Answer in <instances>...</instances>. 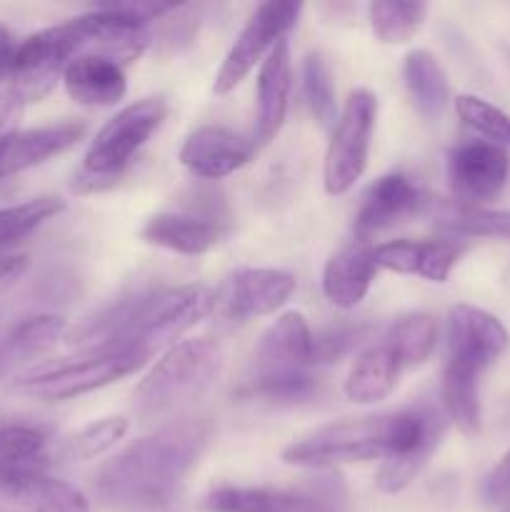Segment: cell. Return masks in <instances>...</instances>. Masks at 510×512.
I'll list each match as a JSON object with an SVG mask.
<instances>
[{"mask_svg":"<svg viewBox=\"0 0 510 512\" xmlns=\"http://www.w3.org/2000/svg\"><path fill=\"white\" fill-rule=\"evenodd\" d=\"M298 288L295 275L275 268H243L233 275L228 293V315L238 320L260 318L283 308Z\"/></svg>","mask_w":510,"mask_h":512,"instance_id":"cell-21","label":"cell"},{"mask_svg":"<svg viewBox=\"0 0 510 512\" xmlns=\"http://www.w3.org/2000/svg\"><path fill=\"white\" fill-rule=\"evenodd\" d=\"M85 130L88 128L80 120H63L40 128H15L0 135V180H8L68 153L85 138Z\"/></svg>","mask_w":510,"mask_h":512,"instance_id":"cell-15","label":"cell"},{"mask_svg":"<svg viewBox=\"0 0 510 512\" xmlns=\"http://www.w3.org/2000/svg\"><path fill=\"white\" fill-rule=\"evenodd\" d=\"M258 153L253 138L225 125H203L193 130L180 148V163L203 180H220L245 168Z\"/></svg>","mask_w":510,"mask_h":512,"instance_id":"cell-16","label":"cell"},{"mask_svg":"<svg viewBox=\"0 0 510 512\" xmlns=\"http://www.w3.org/2000/svg\"><path fill=\"white\" fill-rule=\"evenodd\" d=\"M65 320L60 315H30L20 320L8 338L3 340L5 353L10 360L15 358H38L48 353L60 338H65Z\"/></svg>","mask_w":510,"mask_h":512,"instance_id":"cell-30","label":"cell"},{"mask_svg":"<svg viewBox=\"0 0 510 512\" xmlns=\"http://www.w3.org/2000/svg\"><path fill=\"white\" fill-rule=\"evenodd\" d=\"M303 95L310 115L318 120L320 128L333 130L338 123V103H335L333 70L320 53H310L303 60Z\"/></svg>","mask_w":510,"mask_h":512,"instance_id":"cell-31","label":"cell"},{"mask_svg":"<svg viewBox=\"0 0 510 512\" xmlns=\"http://www.w3.org/2000/svg\"><path fill=\"white\" fill-rule=\"evenodd\" d=\"M508 343V328L488 310L460 303L448 313L440 400L445 418L460 433L478 435L483 428L480 378L508 350Z\"/></svg>","mask_w":510,"mask_h":512,"instance_id":"cell-3","label":"cell"},{"mask_svg":"<svg viewBox=\"0 0 510 512\" xmlns=\"http://www.w3.org/2000/svg\"><path fill=\"white\" fill-rule=\"evenodd\" d=\"M483 503L490 508H508L510 505V450L495 463L480 485Z\"/></svg>","mask_w":510,"mask_h":512,"instance_id":"cell-37","label":"cell"},{"mask_svg":"<svg viewBox=\"0 0 510 512\" xmlns=\"http://www.w3.org/2000/svg\"><path fill=\"white\" fill-rule=\"evenodd\" d=\"M448 185L463 208H483L510 178V155L488 140H465L448 155Z\"/></svg>","mask_w":510,"mask_h":512,"instance_id":"cell-12","label":"cell"},{"mask_svg":"<svg viewBox=\"0 0 510 512\" xmlns=\"http://www.w3.org/2000/svg\"><path fill=\"white\" fill-rule=\"evenodd\" d=\"M375 275H378V265H375L368 245H353V248L330 255L320 285H323V295L330 305L350 310L363 303Z\"/></svg>","mask_w":510,"mask_h":512,"instance_id":"cell-23","label":"cell"},{"mask_svg":"<svg viewBox=\"0 0 510 512\" xmlns=\"http://www.w3.org/2000/svg\"><path fill=\"white\" fill-rule=\"evenodd\" d=\"M128 428L130 423L123 415L103 418L98 423H88L68 440V455L73 460L100 458V455L108 453L110 448H115L125 438Z\"/></svg>","mask_w":510,"mask_h":512,"instance_id":"cell-35","label":"cell"},{"mask_svg":"<svg viewBox=\"0 0 510 512\" xmlns=\"http://www.w3.org/2000/svg\"><path fill=\"white\" fill-rule=\"evenodd\" d=\"M0 512H90L83 490L38 468H0Z\"/></svg>","mask_w":510,"mask_h":512,"instance_id":"cell-14","label":"cell"},{"mask_svg":"<svg viewBox=\"0 0 510 512\" xmlns=\"http://www.w3.org/2000/svg\"><path fill=\"white\" fill-rule=\"evenodd\" d=\"M140 235L148 245L170 253L203 255L218 245L220 228L213 220L193 213H158L143 225Z\"/></svg>","mask_w":510,"mask_h":512,"instance_id":"cell-24","label":"cell"},{"mask_svg":"<svg viewBox=\"0 0 510 512\" xmlns=\"http://www.w3.org/2000/svg\"><path fill=\"white\" fill-rule=\"evenodd\" d=\"M48 430L30 423H0V468H38Z\"/></svg>","mask_w":510,"mask_h":512,"instance_id":"cell-32","label":"cell"},{"mask_svg":"<svg viewBox=\"0 0 510 512\" xmlns=\"http://www.w3.org/2000/svg\"><path fill=\"white\" fill-rule=\"evenodd\" d=\"M23 108H25V105L20 103V100L15 98V95L10 93L8 88L0 93V135L15 130V125H18V118H20V113H23Z\"/></svg>","mask_w":510,"mask_h":512,"instance_id":"cell-38","label":"cell"},{"mask_svg":"<svg viewBox=\"0 0 510 512\" xmlns=\"http://www.w3.org/2000/svg\"><path fill=\"white\" fill-rule=\"evenodd\" d=\"M448 418L433 405L340 420L283 450V460L295 468L330 470L338 465L383 460L375 485L380 493H403L428 465L443 443Z\"/></svg>","mask_w":510,"mask_h":512,"instance_id":"cell-1","label":"cell"},{"mask_svg":"<svg viewBox=\"0 0 510 512\" xmlns=\"http://www.w3.org/2000/svg\"><path fill=\"white\" fill-rule=\"evenodd\" d=\"M8 353H5V345L0 343V373H3V368H5V363H8Z\"/></svg>","mask_w":510,"mask_h":512,"instance_id":"cell-41","label":"cell"},{"mask_svg":"<svg viewBox=\"0 0 510 512\" xmlns=\"http://www.w3.org/2000/svg\"><path fill=\"white\" fill-rule=\"evenodd\" d=\"M438 320L430 313H405L390 323L383 343L400 363V368H415L430 358L438 345Z\"/></svg>","mask_w":510,"mask_h":512,"instance_id":"cell-27","label":"cell"},{"mask_svg":"<svg viewBox=\"0 0 510 512\" xmlns=\"http://www.w3.org/2000/svg\"><path fill=\"white\" fill-rule=\"evenodd\" d=\"M440 228L448 230L450 235H460V238H488L510 243V210L458 205L448 215H443Z\"/></svg>","mask_w":510,"mask_h":512,"instance_id":"cell-34","label":"cell"},{"mask_svg":"<svg viewBox=\"0 0 510 512\" xmlns=\"http://www.w3.org/2000/svg\"><path fill=\"white\" fill-rule=\"evenodd\" d=\"M420 205H423V190L413 183L410 175L388 173L378 178L365 193L355 215L353 235L358 238V245H365L375 235L403 223L405 218L418 213Z\"/></svg>","mask_w":510,"mask_h":512,"instance_id":"cell-17","label":"cell"},{"mask_svg":"<svg viewBox=\"0 0 510 512\" xmlns=\"http://www.w3.org/2000/svg\"><path fill=\"white\" fill-rule=\"evenodd\" d=\"M83 40V55H103L118 65L135 63L153 43L150 23L130 13L123 3L98 5L75 18Z\"/></svg>","mask_w":510,"mask_h":512,"instance_id":"cell-13","label":"cell"},{"mask_svg":"<svg viewBox=\"0 0 510 512\" xmlns=\"http://www.w3.org/2000/svg\"><path fill=\"white\" fill-rule=\"evenodd\" d=\"M428 5L398 3V0H378L368 5V20L375 38L385 45H403L423 28Z\"/></svg>","mask_w":510,"mask_h":512,"instance_id":"cell-29","label":"cell"},{"mask_svg":"<svg viewBox=\"0 0 510 512\" xmlns=\"http://www.w3.org/2000/svg\"><path fill=\"white\" fill-rule=\"evenodd\" d=\"M78 55H83V40L75 18L38 30L18 43L8 90L23 105L38 103L53 93L68 63Z\"/></svg>","mask_w":510,"mask_h":512,"instance_id":"cell-10","label":"cell"},{"mask_svg":"<svg viewBox=\"0 0 510 512\" xmlns=\"http://www.w3.org/2000/svg\"><path fill=\"white\" fill-rule=\"evenodd\" d=\"M378 98L368 88H355L338 113L323 160V188L328 195H345L368 168L373 145Z\"/></svg>","mask_w":510,"mask_h":512,"instance_id":"cell-9","label":"cell"},{"mask_svg":"<svg viewBox=\"0 0 510 512\" xmlns=\"http://www.w3.org/2000/svg\"><path fill=\"white\" fill-rule=\"evenodd\" d=\"M455 113L480 140L498 145L510 155V115L478 95H458Z\"/></svg>","mask_w":510,"mask_h":512,"instance_id":"cell-33","label":"cell"},{"mask_svg":"<svg viewBox=\"0 0 510 512\" xmlns=\"http://www.w3.org/2000/svg\"><path fill=\"white\" fill-rule=\"evenodd\" d=\"M333 495L315 490L218 485L203 498L205 512H333Z\"/></svg>","mask_w":510,"mask_h":512,"instance_id":"cell-18","label":"cell"},{"mask_svg":"<svg viewBox=\"0 0 510 512\" xmlns=\"http://www.w3.org/2000/svg\"><path fill=\"white\" fill-rule=\"evenodd\" d=\"M315 335L300 313H285L260 335L253 353V388L268 398H303L313 388Z\"/></svg>","mask_w":510,"mask_h":512,"instance_id":"cell-7","label":"cell"},{"mask_svg":"<svg viewBox=\"0 0 510 512\" xmlns=\"http://www.w3.org/2000/svg\"><path fill=\"white\" fill-rule=\"evenodd\" d=\"M403 80L410 103L425 123H438L450 105L448 73L430 50H410L403 63Z\"/></svg>","mask_w":510,"mask_h":512,"instance_id":"cell-25","label":"cell"},{"mask_svg":"<svg viewBox=\"0 0 510 512\" xmlns=\"http://www.w3.org/2000/svg\"><path fill=\"white\" fill-rule=\"evenodd\" d=\"M290 90H293V60L288 40H280L265 60L258 75V108H255L253 143L263 148L280 133L288 115Z\"/></svg>","mask_w":510,"mask_h":512,"instance_id":"cell-20","label":"cell"},{"mask_svg":"<svg viewBox=\"0 0 510 512\" xmlns=\"http://www.w3.org/2000/svg\"><path fill=\"white\" fill-rule=\"evenodd\" d=\"M505 512H510V505H508V508H505Z\"/></svg>","mask_w":510,"mask_h":512,"instance_id":"cell-42","label":"cell"},{"mask_svg":"<svg viewBox=\"0 0 510 512\" xmlns=\"http://www.w3.org/2000/svg\"><path fill=\"white\" fill-rule=\"evenodd\" d=\"M303 5L290 3V0H270L260 3L235 43L230 45L228 55L220 63L218 75H215L213 90L215 95H228L230 90L238 88L250 70L258 63H263L265 55L285 40L288 30L298 23Z\"/></svg>","mask_w":510,"mask_h":512,"instance_id":"cell-11","label":"cell"},{"mask_svg":"<svg viewBox=\"0 0 510 512\" xmlns=\"http://www.w3.org/2000/svg\"><path fill=\"white\" fill-rule=\"evenodd\" d=\"M63 83L70 98L85 108H108L120 103L128 90L123 65L90 53L70 60L63 73Z\"/></svg>","mask_w":510,"mask_h":512,"instance_id":"cell-22","label":"cell"},{"mask_svg":"<svg viewBox=\"0 0 510 512\" xmlns=\"http://www.w3.org/2000/svg\"><path fill=\"white\" fill-rule=\"evenodd\" d=\"M150 355L138 345L80 350L75 358L43 363L13 380V390L43 403H63L128 378L148 363Z\"/></svg>","mask_w":510,"mask_h":512,"instance_id":"cell-6","label":"cell"},{"mask_svg":"<svg viewBox=\"0 0 510 512\" xmlns=\"http://www.w3.org/2000/svg\"><path fill=\"white\" fill-rule=\"evenodd\" d=\"M215 295L205 285L155 288L130 298L125 345H138L148 355L183 338L213 310Z\"/></svg>","mask_w":510,"mask_h":512,"instance_id":"cell-8","label":"cell"},{"mask_svg":"<svg viewBox=\"0 0 510 512\" xmlns=\"http://www.w3.org/2000/svg\"><path fill=\"white\" fill-rule=\"evenodd\" d=\"M400 363L385 343L370 345L368 350L358 355V360L350 368L345 378V398L355 405H375L388 398L398 385Z\"/></svg>","mask_w":510,"mask_h":512,"instance_id":"cell-26","label":"cell"},{"mask_svg":"<svg viewBox=\"0 0 510 512\" xmlns=\"http://www.w3.org/2000/svg\"><path fill=\"white\" fill-rule=\"evenodd\" d=\"M168 105L163 98H143L125 105L95 133L83 158V168L73 175V193L95 195L115 188L135 155L158 133Z\"/></svg>","mask_w":510,"mask_h":512,"instance_id":"cell-4","label":"cell"},{"mask_svg":"<svg viewBox=\"0 0 510 512\" xmlns=\"http://www.w3.org/2000/svg\"><path fill=\"white\" fill-rule=\"evenodd\" d=\"M365 335V328H335L325 330L323 335H315V365L330 363V360L340 358L348 353L353 345Z\"/></svg>","mask_w":510,"mask_h":512,"instance_id":"cell-36","label":"cell"},{"mask_svg":"<svg viewBox=\"0 0 510 512\" xmlns=\"http://www.w3.org/2000/svg\"><path fill=\"white\" fill-rule=\"evenodd\" d=\"M508 58H510V50H508Z\"/></svg>","mask_w":510,"mask_h":512,"instance_id":"cell-43","label":"cell"},{"mask_svg":"<svg viewBox=\"0 0 510 512\" xmlns=\"http://www.w3.org/2000/svg\"><path fill=\"white\" fill-rule=\"evenodd\" d=\"M28 270V258L25 255H0V283H13Z\"/></svg>","mask_w":510,"mask_h":512,"instance_id":"cell-40","label":"cell"},{"mask_svg":"<svg viewBox=\"0 0 510 512\" xmlns=\"http://www.w3.org/2000/svg\"><path fill=\"white\" fill-rule=\"evenodd\" d=\"M215 423L205 413L168 420L110 458L95 475V495L123 510H158L175 498L213 440Z\"/></svg>","mask_w":510,"mask_h":512,"instance_id":"cell-2","label":"cell"},{"mask_svg":"<svg viewBox=\"0 0 510 512\" xmlns=\"http://www.w3.org/2000/svg\"><path fill=\"white\" fill-rule=\"evenodd\" d=\"M455 240H390L370 248L378 270L398 275H418L428 283H445L463 255Z\"/></svg>","mask_w":510,"mask_h":512,"instance_id":"cell-19","label":"cell"},{"mask_svg":"<svg viewBox=\"0 0 510 512\" xmlns=\"http://www.w3.org/2000/svg\"><path fill=\"white\" fill-rule=\"evenodd\" d=\"M18 43L20 40H15L13 33L0 25V83H3V80H10V70H13Z\"/></svg>","mask_w":510,"mask_h":512,"instance_id":"cell-39","label":"cell"},{"mask_svg":"<svg viewBox=\"0 0 510 512\" xmlns=\"http://www.w3.org/2000/svg\"><path fill=\"white\" fill-rule=\"evenodd\" d=\"M223 370V350L210 338L180 340L135 388V413L163 418L198 400Z\"/></svg>","mask_w":510,"mask_h":512,"instance_id":"cell-5","label":"cell"},{"mask_svg":"<svg viewBox=\"0 0 510 512\" xmlns=\"http://www.w3.org/2000/svg\"><path fill=\"white\" fill-rule=\"evenodd\" d=\"M65 210L58 195H38L25 203L0 208V255H8L15 245L28 240L38 228Z\"/></svg>","mask_w":510,"mask_h":512,"instance_id":"cell-28","label":"cell"}]
</instances>
